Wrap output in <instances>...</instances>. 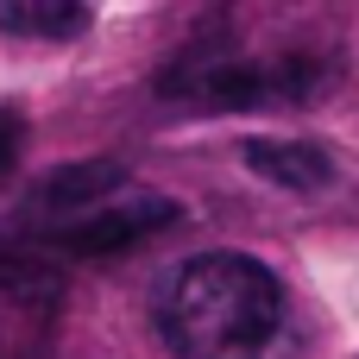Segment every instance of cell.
Wrapping results in <instances>:
<instances>
[{
  "instance_id": "cell-6",
  "label": "cell",
  "mask_w": 359,
  "mask_h": 359,
  "mask_svg": "<svg viewBox=\"0 0 359 359\" xmlns=\"http://www.w3.org/2000/svg\"><path fill=\"white\" fill-rule=\"evenodd\" d=\"M0 32L63 44V38L88 32V6H76V0H6V6H0Z\"/></svg>"
},
{
  "instance_id": "cell-7",
  "label": "cell",
  "mask_w": 359,
  "mask_h": 359,
  "mask_svg": "<svg viewBox=\"0 0 359 359\" xmlns=\"http://www.w3.org/2000/svg\"><path fill=\"white\" fill-rule=\"evenodd\" d=\"M19 139H25V120H19L13 107H0V170H13V158H19Z\"/></svg>"
},
{
  "instance_id": "cell-1",
  "label": "cell",
  "mask_w": 359,
  "mask_h": 359,
  "mask_svg": "<svg viewBox=\"0 0 359 359\" xmlns=\"http://www.w3.org/2000/svg\"><path fill=\"white\" fill-rule=\"evenodd\" d=\"M341 57L316 38H246L215 32L177 50L158 76L164 107L177 114H259V107H309L334 88Z\"/></svg>"
},
{
  "instance_id": "cell-5",
  "label": "cell",
  "mask_w": 359,
  "mask_h": 359,
  "mask_svg": "<svg viewBox=\"0 0 359 359\" xmlns=\"http://www.w3.org/2000/svg\"><path fill=\"white\" fill-rule=\"evenodd\" d=\"M246 164H252L265 183L290 189V196H316V189L334 183V158H328V145H316V139H252V145H246Z\"/></svg>"
},
{
  "instance_id": "cell-4",
  "label": "cell",
  "mask_w": 359,
  "mask_h": 359,
  "mask_svg": "<svg viewBox=\"0 0 359 359\" xmlns=\"http://www.w3.org/2000/svg\"><path fill=\"white\" fill-rule=\"evenodd\" d=\"M120 189H126V170H120L114 158L63 164V170H50V177L25 196V233L50 240V233H63L69 221H82L95 202H107V196H120Z\"/></svg>"
},
{
  "instance_id": "cell-3",
  "label": "cell",
  "mask_w": 359,
  "mask_h": 359,
  "mask_svg": "<svg viewBox=\"0 0 359 359\" xmlns=\"http://www.w3.org/2000/svg\"><path fill=\"white\" fill-rule=\"evenodd\" d=\"M177 221V202L170 196H139V189H120L107 202H95L82 221H69L63 233H50L44 246L57 252H76V259H107V252H126L151 233H164Z\"/></svg>"
},
{
  "instance_id": "cell-2",
  "label": "cell",
  "mask_w": 359,
  "mask_h": 359,
  "mask_svg": "<svg viewBox=\"0 0 359 359\" xmlns=\"http://www.w3.org/2000/svg\"><path fill=\"white\" fill-rule=\"evenodd\" d=\"M158 328L177 359H271L290 328V297L259 259L208 252L164 284Z\"/></svg>"
}]
</instances>
